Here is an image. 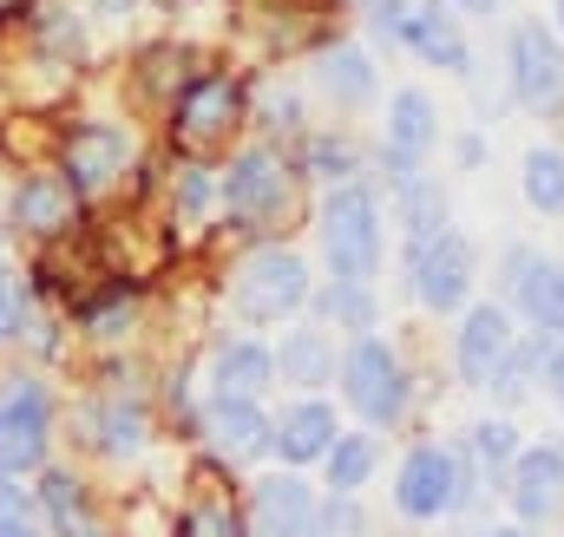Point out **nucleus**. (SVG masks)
Returning a JSON list of instances; mask_svg holds the SVG:
<instances>
[{
	"label": "nucleus",
	"instance_id": "41",
	"mask_svg": "<svg viewBox=\"0 0 564 537\" xmlns=\"http://www.w3.org/2000/svg\"><path fill=\"white\" fill-rule=\"evenodd\" d=\"M558 26H564V0H558Z\"/></svg>",
	"mask_w": 564,
	"mask_h": 537
},
{
	"label": "nucleus",
	"instance_id": "1",
	"mask_svg": "<svg viewBox=\"0 0 564 537\" xmlns=\"http://www.w3.org/2000/svg\"><path fill=\"white\" fill-rule=\"evenodd\" d=\"M322 250H328V268L341 282H368L381 268V210H375V190L341 184L322 204Z\"/></svg>",
	"mask_w": 564,
	"mask_h": 537
},
{
	"label": "nucleus",
	"instance_id": "33",
	"mask_svg": "<svg viewBox=\"0 0 564 537\" xmlns=\"http://www.w3.org/2000/svg\"><path fill=\"white\" fill-rule=\"evenodd\" d=\"M0 537H33V505L20 498V485L0 479Z\"/></svg>",
	"mask_w": 564,
	"mask_h": 537
},
{
	"label": "nucleus",
	"instance_id": "14",
	"mask_svg": "<svg viewBox=\"0 0 564 537\" xmlns=\"http://www.w3.org/2000/svg\"><path fill=\"white\" fill-rule=\"evenodd\" d=\"M558 498H564V446L519 452V465H512V505H519V518L539 525V518L558 512Z\"/></svg>",
	"mask_w": 564,
	"mask_h": 537
},
{
	"label": "nucleus",
	"instance_id": "9",
	"mask_svg": "<svg viewBox=\"0 0 564 537\" xmlns=\"http://www.w3.org/2000/svg\"><path fill=\"white\" fill-rule=\"evenodd\" d=\"M46 387L40 381H13V394L0 401V479L33 472L46 459Z\"/></svg>",
	"mask_w": 564,
	"mask_h": 537
},
{
	"label": "nucleus",
	"instance_id": "24",
	"mask_svg": "<svg viewBox=\"0 0 564 537\" xmlns=\"http://www.w3.org/2000/svg\"><path fill=\"white\" fill-rule=\"evenodd\" d=\"M40 498H46V518L59 537H93V512H86V492L73 485V472H46Z\"/></svg>",
	"mask_w": 564,
	"mask_h": 537
},
{
	"label": "nucleus",
	"instance_id": "23",
	"mask_svg": "<svg viewBox=\"0 0 564 537\" xmlns=\"http://www.w3.org/2000/svg\"><path fill=\"white\" fill-rule=\"evenodd\" d=\"M86 419H93V439L106 452H139L144 446V406L139 401H106V406H93Z\"/></svg>",
	"mask_w": 564,
	"mask_h": 537
},
{
	"label": "nucleus",
	"instance_id": "6",
	"mask_svg": "<svg viewBox=\"0 0 564 537\" xmlns=\"http://www.w3.org/2000/svg\"><path fill=\"white\" fill-rule=\"evenodd\" d=\"M237 119H243V92L224 79V73H210V79H197L184 99H177V119H171V138H177V151H217L224 138L237 132Z\"/></svg>",
	"mask_w": 564,
	"mask_h": 537
},
{
	"label": "nucleus",
	"instance_id": "18",
	"mask_svg": "<svg viewBox=\"0 0 564 537\" xmlns=\"http://www.w3.org/2000/svg\"><path fill=\"white\" fill-rule=\"evenodd\" d=\"M270 446H276L289 465H308V459H328V446H335V413L322 401H302L289 406L276 426H270Z\"/></svg>",
	"mask_w": 564,
	"mask_h": 537
},
{
	"label": "nucleus",
	"instance_id": "32",
	"mask_svg": "<svg viewBox=\"0 0 564 537\" xmlns=\"http://www.w3.org/2000/svg\"><path fill=\"white\" fill-rule=\"evenodd\" d=\"M308 171L315 177H348L355 171V144L348 138H315L308 144Z\"/></svg>",
	"mask_w": 564,
	"mask_h": 537
},
{
	"label": "nucleus",
	"instance_id": "30",
	"mask_svg": "<svg viewBox=\"0 0 564 537\" xmlns=\"http://www.w3.org/2000/svg\"><path fill=\"white\" fill-rule=\"evenodd\" d=\"M177 537H250V531H243V518L230 512V498H197V505L184 512Z\"/></svg>",
	"mask_w": 564,
	"mask_h": 537
},
{
	"label": "nucleus",
	"instance_id": "27",
	"mask_svg": "<svg viewBox=\"0 0 564 537\" xmlns=\"http://www.w3.org/2000/svg\"><path fill=\"white\" fill-rule=\"evenodd\" d=\"M368 472H375V439H368V432L328 446V485H335V492H361Z\"/></svg>",
	"mask_w": 564,
	"mask_h": 537
},
{
	"label": "nucleus",
	"instance_id": "39",
	"mask_svg": "<svg viewBox=\"0 0 564 537\" xmlns=\"http://www.w3.org/2000/svg\"><path fill=\"white\" fill-rule=\"evenodd\" d=\"M459 7H466V13H499L506 0H459Z\"/></svg>",
	"mask_w": 564,
	"mask_h": 537
},
{
	"label": "nucleus",
	"instance_id": "37",
	"mask_svg": "<svg viewBox=\"0 0 564 537\" xmlns=\"http://www.w3.org/2000/svg\"><path fill=\"white\" fill-rule=\"evenodd\" d=\"M263 119H270L276 132H295V99H289V92H270V106H263Z\"/></svg>",
	"mask_w": 564,
	"mask_h": 537
},
{
	"label": "nucleus",
	"instance_id": "36",
	"mask_svg": "<svg viewBox=\"0 0 564 537\" xmlns=\"http://www.w3.org/2000/svg\"><path fill=\"white\" fill-rule=\"evenodd\" d=\"M204 204H210V177H204L197 164H184V171H177V210H184V217H197Z\"/></svg>",
	"mask_w": 564,
	"mask_h": 537
},
{
	"label": "nucleus",
	"instance_id": "20",
	"mask_svg": "<svg viewBox=\"0 0 564 537\" xmlns=\"http://www.w3.org/2000/svg\"><path fill=\"white\" fill-rule=\"evenodd\" d=\"M408 46L421 53L426 66H446V73H466V40H459V26L446 20V7L433 0V7H414V26H408Z\"/></svg>",
	"mask_w": 564,
	"mask_h": 537
},
{
	"label": "nucleus",
	"instance_id": "29",
	"mask_svg": "<svg viewBox=\"0 0 564 537\" xmlns=\"http://www.w3.org/2000/svg\"><path fill=\"white\" fill-rule=\"evenodd\" d=\"M401 204H408V230H414V243L433 237V230H446L440 217H446V197H440V184H426V177H408L401 184Z\"/></svg>",
	"mask_w": 564,
	"mask_h": 537
},
{
	"label": "nucleus",
	"instance_id": "21",
	"mask_svg": "<svg viewBox=\"0 0 564 537\" xmlns=\"http://www.w3.org/2000/svg\"><path fill=\"white\" fill-rule=\"evenodd\" d=\"M276 374H282V381H295V387H315V381H328V374H335V354H328L322 328H295V335H282Z\"/></svg>",
	"mask_w": 564,
	"mask_h": 537
},
{
	"label": "nucleus",
	"instance_id": "10",
	"mask_svg": "<svg viewBox=\"0 0 564 537\" xmlns=\"http://www.w3.org/2000/svg\"><path fill=\"white\" fill-rule=\"evenodd\" d=\"M512 361V321H506V308H473L466 321H459V381L466 387H492V374Z\"/></svg>",
	"mask_w": 564,
	"mask_h": 537
},
{
	"label": "nucleus",
	"instance_id": "5",
	"mask_svg": "<svg viewBox=\"0 0 564 537\" xmlns=\"http://www.w3.org/2000/svg\"><path fill=\"white\" fill-rule=\"evenodd\" d=\"M408 275H414V295H421L433 315H453L459 302H466V288H473V243L459 237V230H433L414 243V256H408Z\"/></svg>",
	"mask_w": 564,
	"mask_h": 537
},
{
	"label": "nucleus",
	"instance_id": "38",
	"mask_svg": "<svg viewBox=\"0 0 564 537\" xmlns=\"http://www.w3.org/2000/svg\"><path fill=\"white\" fill-rule=\"evenodd\" d=\"M545 394L564 406V348H552V361H545Z\"/></svg>",
	"mask_w": 564,
	"mask_h": 537
},
{
	"label": "nucleus",
	"instance_id": "40",
	"mask_svg": "<svg viewBox=\"0 0 564 537\" xmlns=\"http://www.w3.org/2000/svg\"><path fill=\"white\" fill-rule=\"evenodd\" d=\"M492 537H525V531H492Z\"/></svg>",
	"mask_w": 564,
	"mask_h": 537
},
{
	"label": "nucleus",
	"instance_id": "8",
	"mask_svg": "<svg viewBox=\"0 0 564 537\" xmlns=\"http://www.w3.org/2000/svg\"><path fill=\"white\" fill-rule=\"evenodd\" d=\"M512 92L525 112H564V46L539 20L512 33Z\"/></svg>",
	"mask_w": 564,
	"mask_h": 537
},
{
	"label": "nucleus",
	"instance_id": "19",
	"mask_svg": "<svg viewBox=\"0 0 564 537\" xmlns=\"http://www.w3.org/2000/svg\"><path fill=\"white\" fill-rule=\"evenodd\" d=\"M270 426H276V419H263L257 401H217V406H210V419H204V432L217 439V452H224V459H237V465H243V459H257V452L270 446Z\"/></svg>",
	"mask_w": 564,
	"mask_h": 537
},
{
	"label": "nucleus",
	"instance_id": "12",
	"mask_svg": "<svg viewBox=\"0 0 564 537\" xmlns=\"http://www.w3.org/2000/svg\"><path fill=\"white\" fill-rule=\"evenodd\" d=\"M132 144L119 125H73L66 132V184L73 190H106L119 171H126Z\"/></svg>",
	"mask_w": 564,
	"mask_h": 537
},
{
	"label": "nucleus",
	"instance_id": "15",
	"mask_svg": "<svg viewBox=\"0 0 564 537\" xmlns=\"http://www.w3.org/2000/svg\"><path fill=\"white\" fill-rule=\"evenodd\" d=\"M440 138V119H433V99L426 92H394V112H388V157H394V177H421L426 144Z\"/></svg>",
	"mask_w": 564,
	"mask_h": 537
},
{
	"label": "nucleus",
	"instance_id": "35",
	"mask_svg": "<svg viewBox=\"0 0 564 537\" xmlns=\"http://www.w3.org/2000/svg\"><path fill=\"white\" fill-rule=\"evenodd\" d=\"M26 328V282L0 268V335H20Z\"/></svg>",
	"mask_w": 564,
	"mask_h": 537
},
{
	"label": "nucleus",
	"instance_id": "28",
	"mask_svg": "<svg viewBox=\"0 0 564 537\" xmlns=\"http://www.w3.org/2000/svg\"><path fill=\"white\" fill-rule=\"evenodd\" d=\"M473 459H479V472L499 479V472L519 459V432H512L506 419H479V426H473Z\"/></svg>",
	"mask_w": 564,
	"mask_h": 537
},
{
	"label": "nucleus",
	"instance_id": "26",
	"mask_svg": "<svg viewBox=\"0 0 564 537\" xmlns=\"http://www.w3.org/2000/svg\"><path fill=\"white\" fill-rule=\"evenodd\" d=\"M322 315L335 321V328H355V335H368L375 328V295H368V282H328L322 288Z\"/></svg>",
	"mask_w": 564,
	"mask_h": 537
},
{
	"label": "nucleus",
	"instance_id": "3",
	"mask_svg": "<svg viewBox=\"0 0 564 537\" xmlns=\"http://www.w3.org/2000/svg\"><path fill=\"white\" fill-rule=\"evenodd\" d=\"M289 197H295V177H289V164H282L276 151H263V144L243 151L230 164V177H224V210L237 223H250V230L276 223L282 210H289Z\"/></svg>",
	"mask_w": 564,
	"mask_h": 537
},
{
	"label": "nucleus",
	"instance_id": "34",
	"mask_svg": "<svg viewBox=\"0 0 564 537\" xmlns=\"http://www.w3.org/2000/svg\"><path fill=\"white\" fill-rule=\"evenodd\" d=\"M368 26H375V33H388V40H408L414 7H408V0H368Z\"/></svg>",
	"mask_w": 564,
	"mask_h": 537
},
{
	"label": "nucleus",
	"instance_id": "11",
	"mask_svg": "<svg viewBox=\"0 0 564 537\" xmlns=\"http://www.w3.org/2000/svg\"><path fill=\"white\" fill-rule=\"evenodd\" d=\"M506 282H512V295H519V308H525L532 328L564 335V268L552 263V256L512 250V256H506Z\"/></svg>",
	"mask_w": 564,
	"mask_h": 537
},
{
	"label": "nucleus",
	"instance_id": "13",
	"mask_svg": "<svg viewBox=\"0 0 564 537\" xmlns=\"http://www.w3.org/2000/svg\"><path fill=\"white\" fill-rule=\"evenodd\" d=\"M250 525H257V537H308V531H322L315 492H308L302 479H263V485H257V505H250Z\"/></svg>",
	"mask_w": 564,
	"mask_h": 537
},
{
	"label": "nucleus",
	"instance_id": "22",
	"mask_svg": "<svg viewBox=\"0 0 564 537\" xmlns=\"http://www.w3.org/2000/svg\"><path fill=\"white\" fill-rule=\"evenodd\" d=\"M322 86L341 99V106H361L368 92H375V59L361 53V46H335V53H322Z\"/></svg>",
	"mask_w": 564,
	"mask_h": 537
},
{
	"label": "nucleus",
	"instance_id": "25",
	"mask_svg": "<svg viewBox=\"0 0 564 537\" xmlns=\"http://www.w3.org/2000/svg\"><path fill=\"white\" fill-rule=\"evenodd\" d=\"M525 204L539 217H564V151H525Z\"/></svg>",
	"mask_w": 564,
	"mask_h": 537
},
{
	"label": "nucleus",
	"instance_id": "7",
	"mask_svg": "<svg viewBox=\"0 0 564 537\" xmlns=\"http://www.w3.org/2000/svg\"><path fill=\"white\" fill-rule=\"evenodd\" d=\"M459 498H466V465L446 446H414L408 465H401V479H394V505L408 518H440Z\"/></svg>",
	"mask_w": 564,
	"mask_h": 537
},
{
	"label": "nucleus",
	"instance_id": "16",
	"mask_svg": "<svg viewBox=\"0 0 564 537\" xmlns=\"http://www.w3.org/2000/svg\"><path fill=\"white\" fill-rule=\"evenodd\" d=\"M270 381H276V354L257 348V341H224L217 361H210V394L217 401H257Z\"/></svg>",
	"mask_w": 564,
	"mask_h": 537
},
{
	"label": "nucleus",
	"instance_id": "2",
	"mask_svg": "<svg viewBox=\"0 0 564 537\" xmlns=\"http://www.w3.org/2000/svg\"><path fill=\"white\" fill-rule=\"evenodd\" d=\"M341 387H348V401H355V413H361L368 426H394V419L408 413V374H401V354H394L388 341H375V335H361L355 354L341 361Z\"/></svg>",
	"mask_w": 564,
	"mask_h": 537
},
{
	"label": "nucleus",
	"instance_id": "31",
	"mask_svg": "<svg viewBox=\"0 0 564 537\" xmlns=\"http://www.w3.org/2000/svg\"><path fill=\"white\" fill-rule=\"evenodd\" d=\"M132 315H139V295H132V288H112V295L86 302V328H93V335H106V341H112V335H126V328H132Z\"/></svg>",
	"mask_w": 564,
	"mask_h": 537
},
{
	"label": "nucleus",
	"instance_id": "4",
	"mask_svg": "<svg viewBox=\"0 0 564 537\" xmlns=\"http://www.w3.org/2000/svg\"><path fill=\"white\" fill-rule=\"evenodd\" d=\"M230 302L250 315V321H282L308 302V268L295 263L289 250H257L250 263L237 268V288Z\"/></svg>",
	"mask_w": 564,
	"mask_h": 537
},
{
	"label": "nucleus",
	"instance_id": "17",
	"mask_svg": "<svg viewBox=\"0 0 564 537\" xmlns=\"http://www.w3.org/2000/svg\"><path fill=\"white\" fill-rule=\"evenodd\" d=\"M73 197H79V190H73L66 177H26V184L13 190V223H20L26 237H59V230L79 217Z\"/></svg>",
	"mask_w": 564,
	"mask_h": 537
}]
</instances>
